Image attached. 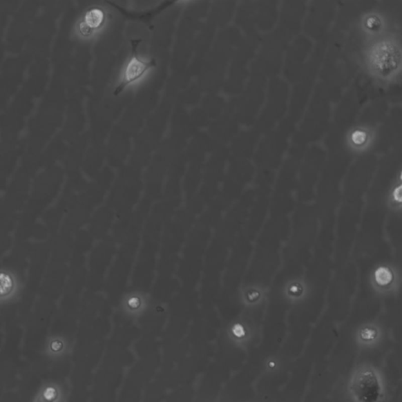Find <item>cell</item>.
<instances>
[{
	"instance_id": "cell-1",
	"label": "cell",
	"mask_w": 402,
	"mask_h": 402,
	"mask_svg": "<svg viewBox=\"0 0 402 402\" xmlns=\"http://www.w3.org/2000/svg\"><path fill=\"white\" fill-rule=\"evenodd\" d=\"M367 62L378 76L390 77L401 64V48L394 40L384 39L373 44L367 53Z\"/></svg>"
},
{
	"instance_id": "cell-2",
	"label": "cell",
	"mask_w": 402,
	"mask_h": 402,
	"mask_svg": "<svg viewBox=\"0 0 402 402\" xmlns=\"http://www.w3.org/2000/svg\"><path fill=\"white\" fill-rule=\"evenodd\" d=\"M369 285L374 294L382 298L397 297L402 283L401 269L395 264L379 263L369 275Z\"/></svg>"
},
{
	"instance_id": "cell-3",
	"label": "cell",
	"mask_w": 402,
	"mask_h": 402,
	"mask_svg": "<svg viewBox=\"0 0 402 402\" xmlns=\"http://www.w3.org/2000/svg\"><path fill=\"white\" fill-rule=\"evenodd\" d=\"M349 389L357 402H380L383 397V387L380 376L371 367H361L354 373Z\"/></svg>"
},
{
	"instance_id": "cell-4",
	"label": "cell",
	"mask_w": 402,
	"mask_h": 402,
	"mask_svg": "<svg viewBox=\"0 0 402 402\" xmlns=\"http://www.w3.org/2000/svg\"><path fill=\"white\" fill-rule=\"evenodd\" d=\"M140 42V41L135 40L132 43V55L123 68L119 83L113 92L115 96L119 95L130 86L140 82L147 73L156 66V61L153 59H145L137 54V47Z\"/></svg>"
},
{
	"instance_id": "cell-5",
	"label": "cell",
	"mask_w": 402,
	"mask_h": 402,
	"mask_svg": "<svg viewBox=\"0 0 402 402\" xmlns=\"http://www.w3.org/2000/svg\"><path fill=\"white\" fill-rule=\"evenodd\" d=\"M281 297L291 305H300L307 302L312 294V286L303 277H294L287 280L280 290Z\"/></svg>"
},
{
	"instance_id": "cell-6",
	"label": "cell",
	"mask_w": 402,
	"mask_h": 402,
	"mask_svg": "<svg viewBox=\"0 0 402 402\" xmlns=\"http://www.w3.org/2000/svg\"><path fill=\"white\" fill-rule=\"evenodd\" d=\"M269 290L267 285L260 283L245 284L240 287L238 292L239 301L248 309H257L265 303Z\"/></svg>"
},
{
	"instance_id": "cell-7",
	"label": "cell",
	"mask_w": 402,
	"mask_h": 402,
	"mask_svg": "<svg viewBox=\"0 0 402 402\" xmlns=\"http://www.w3.org/2000/svg\"><path fill=\"white\" fill-rule=\"evenodd\" d=\"M107 15L104 9L93 8L87 11L79 23V32L84 37H90L102 31L106 24Z\"/></svg>"
},
{
	"instance_id": "cell-8",
	"label": "cell",
	"mask_w": 402,
	"mask_h": 402,
	"mask_svg": "<svg viewBox=\"0 0 402 402\" xmlns=\"http://www.w3.org/2000/svg\"><path fill=\"white\" fill-rule=\"evenodd\" d=\"M385 205L387 210L394 215H401L402 212V180L401 174L390 187L385 198Z\"/></svg>"
},
{
	"instance_id": "cell-9",
	"label": "cell",
	"mask_w": 402,
	"mask_h": 402,
	"mask_svg": "<svg viewBox=\"0 0 402 402\" xmlns=\"http://www.w3.org/2000/svg\"><path fill=\"white\" fill-rule=\"evenodd\" d=\"M18 288V281L13 274L0 271V302L8 301L13 298Z\"/></svg>"
},
{
	"instance_id": "cell-10",
	"label": "cell",
	"mask_w": 402,
	"mask_h": 402,
	"mask_svg": "<svg viewBox=\"0 0 402 402\" xmlns=\"http://www.w3.org/2000/svg\"><path fill=\"white\" fill-rule=\"evenodd\" d=\"M380 335V326L375 323H367L361 325L358 331L359 340L365 343L374 342Z\"/></svg>"
},
{
	"instance_id": "cell-11",
	"label": "cell",
	"mask_w": 402,
	"mask_h": 402,
	"mask_svg": "<svg viewBox=\"0 0 402 402\" xmlns=\"http://www.w3.org/2000/svg\"><path fill=\"white\" fill-rule=\"evenodd\" d=\"M233 334L239 338H245L248 333V329L243 323H236L232 328Z\"/></svg>"
}]
</instances>
